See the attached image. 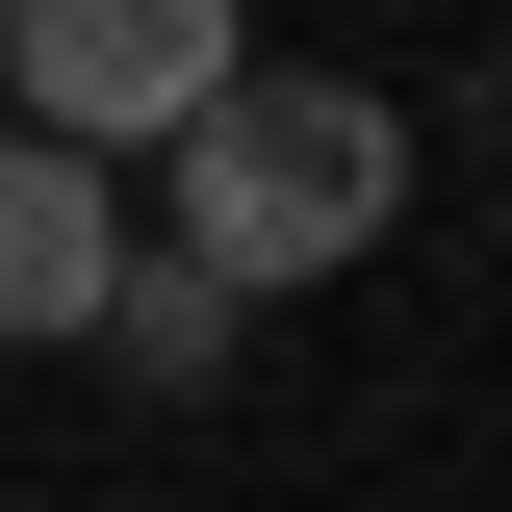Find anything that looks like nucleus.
<instances>
[{
    "instance_id": "f257e3e1",
    "label": "nucleus",
    "mask_w": 512,
    "mask_h": 512,
    "mask_svg": "<svg viewBox=\"0 0 512 512\" xmlns=\"http://www.w3.org/2000/svg\"><path fill=\"white\" fill-rule=\"evenodd\" d=\"M384 205H410V128L359 103V77H231V103L154 154V256H205L231 308H282V282H359Z\"/></svg>"
},
{
    "instance_id": "f03ea898",
    "label": "nucleus",
    "mask_w": 512,
    "mask_h": 512,
    "mask_svg": "<svg viewBox=\"0 0 512 512\" xmlns=\"http://www.w3.org/2000/svg\"><path fill=\"white\" fill-rule=\"evenodd\" d=\"M0 77H26V154H180L256 52L205 26V0H26V26H0Z\"/></svg>"
},
{
    "instance_id": "7ed1b4c3",
    "label": "nucleus",
    "mask_w": 512,
    "mask_h": 512,
    "mask_svg": "<svg viewBox=\"0 0 512 512\" xmlns=\"http://www.w3.org/2000/svg\"><path fill=\"white\" fill-rule=\"evenodd\" d=\"M103 282H128V180L0 128V333H103Z\"/></svg>"
},
{
    "instance_id": "20e7f679",
    "label": "nucleus",
    "mask_w": 512,
    "mask_h": 512,
    "mask_svg": "<svg viewBox=\"0 0 512 512\" xmlns=\"http://www.w3.org/2000/svg\"><path fill=\"white\" fill-rule=\"evenodd\" d=\"M231 333H256V308L205 282V256H154V231H128V282H103V359H128V384H231Z\"/></svg>"
}]
</instances>
